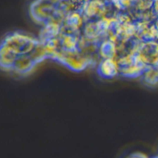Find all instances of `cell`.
Instances as JSON below:
<instances>
[{"mask_svg": "<svg viewBox=\"0 0 158 158\" xmlns=\"http://www.w3.org/2000/svg\"><path fill=\"white\" fill-rule=\"evenodd\" d=\"M39 42L30 35L19 32H14L5 38L2 44L10 49L14 54L19 56L25 54H29L36 46Z\"/></svg>", "mask_w": 158, "mask_h": 158, "instance_id": "cell-1", "label": "cell"}, {"mask_svg": "<svg viewBox=\"0 0 158 158\" xmlns=\"http://www.w3.org/2000/svg\"><path fill=\"white\" fill-rule=\"evenodd\" d=\"M98 73L103 78H113L120 73V66L116 59H105L98 66Z\"/></svg>", "mask_w": 158, "mask_h": 158, "instance_id": "cell-2", "label": "cell"}, {"mask_svg": "<svg viewBox=\"0 0 158 158\" xmlns=\"http://www.w3.org/2000/svg\"><path fill=\"white\" fill-rule=\"evenodd\" d=\"M62 28L60 24L56 23H49L40 33V42H46L52 39L57 38L61 35Z\"/></svg>", "mask_w": 158, "mask_h": 158, "instance_id": "cell-3", "label": "cell"}, {"mask_svg": "<svg viewBox=\"0 0 158 158\" xmlns=\"http://www.w3.org/2000/svg\"><path fill=\"white\" fill-rule=\"evenodd\" d=\"M35 63L29 54H25L18 56L13 66L14 70L20 73H25L31 70Z\"/></svg>", "mask_w": 158, "mask_h": 158, "instance_id": "cell-4", "label": "cell"}, {"mask_svg": "<svg viewBox=\"0 0 158 158\" xmlns=\"http://www.w3.org/2000/svg\"><path fill=\"white\" fill-rule=\"evenodd\" d=\"M60 46L62 50L65 51H75L78 50L79 41L80 38L76 35V34L63 33L60 35Z\"/></svg>", "mask_w": 158, "mask_h": 158, "instance_id": "cell-5", "label": "cell"}, {"mask_svg": "<svg viewBox=\"0 0 158 158\" xmlns=\"http://www.w3.org/2000/svg\"><path fill=\"white\" fill-rule=\"evenodd\" d=\"M117 52V43L110 40H104L98 46V53L103 60L105 59H115Z\"/></svg>", "mask_w": 158, "mask_h": 158, "instance_id": "cell-6", "label": "cell"}, {"mask_svg": "<svg viewBox=\"0 0 158 158\" xmlns=\"http://www.w3.org/2000/svg\"><path fill=\"white\" fill-rule=\"evenodd\" d=\"M143 80L148 85H155L158 83V67L148 66L143 72Z\"/></svg>", "mask_w": 158, "mask_h": 158, "instance_id": "cell-7", "label": "cell"}, {"mask_svg": "<svg viewBox=\"0 0 158 158\" xmlns=\"http://www.w3.org/2000/svg\"><path fill=\"white\" fill-rule=\"evenodd\" d=\"M156 26H157V29H158V18L157 19V21H156Z\"/></svg>", "mask_w": 158, "mask_h": 158, "instance_id": "cell-8", "label": "cell"}, {"mask_svg": "<svg viewBox=\"0 0 158 158\" xmlns=\"http://www.w3.org/2000/svg\"><path fill=\"white\" fill-rule=\"evenodd\" d=\"M157 67H158V66H157Z\"/></svg>", "mask_w": 158, "mask_h": 158, "instance_id": "cell-9", "label": "cell"}]
</instances>
